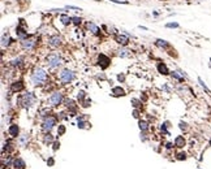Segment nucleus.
I'll return each mask as SVG.
<instances>
[{
    "label": "nucleus",
    "instance_id": "nucleus-15",
    "mask_svg": "<svg viewBox=\"0 0 211 169\" xmlns=\"http://www.w3.org/2000/svg\"><path fill=\"white\" fill-rule=\"evenodd\" d=\"M8 131H9V135H11V137L16 138V137L18 135V133H20V128H18V125L12 124L11 126H9V129H8Z\"/></svg>",
    "mask_w": 211,
    "mask_h": 169
},
{
    "label": "nucleus",
    "instance_id": "nucleus-9",
    "mask_svg": "<svg viewBox=\"0 0 211 169\" xmlns=\"http://www.w3.org/2000/svg\"><path fill=\"white\" fill-rule=\"evenodd\" d=\"M98 61H99V65H100V68L102 69H107L108 67H110V64H111V60H110V57L103 55V54H100L98 56Z\"/></svg>",
    "mask_w": 211,
    "mask_h": 169
},
{
    "label": "nucleus",
    "instance_id": "nucleus-25",
    "mask_svg": "<svg viewBox=\"0 0 211 169\" xmlns=\"http://www.w3.org/2000/svg\"><path fill=\"white\" fill-rule=\"evenodd\" d=\"M86 125H89V124H87V122L82 119V117H79V119H78V125H77V126H78L79 129H84V128H86Z\"/></svg>",
    "mask_w": 211,
    "mask_h": 169
},
{
    "label": "nucleus",
    "instance_id": "nucleus-22",
    "mask_svg": "<svg viewBox=\"0 0 211 169\" xmlns=\"http://www.w3.org/2000/svg\"><path fill=\"white\" fill-rule=\"evenodd\" d=\"M155 45L158 47H161V48H168L170 47V43L167 42V40H164V39H156Z\"/></svg>",
    "mask_w": 211,
    "mask_h": 169
},
{
    "label": "nucleus",
    "instance_id": "nucleus-7",
    "mask_svg": "<svg viewBox=\"0 0 211 169\" xmlns=\"http://www.w3.org/2000/svg\"><path fill=\"white\" fill-rule=\"evenodd\" d=\"M61 43H63L61 36L56 35V34L48 36V46H50V47H52V48H59V47L61 46Z\"/></svg>",
    "mask_w": 211,
    "mask_h": 169
},
{
    "label": "nucleus",
    "instance_id": "nucleus-35",
    "mask_svg": "<svg viewBox=\"0 0 211 169\" xmlns=\"http://www.w3.org/2000/svg\"><path fill=\"white\" fill-rule=\"evenodd\" d=\"M185 159H186L185 152H180V153H177V160H185Z\"/></svg>",
    "mask_w": 211,
    "mask_h": 169
},
{
    "label": "nucleus",
    "instance_id": "nucleus-12",
    "mask_svg": "<svg viewBox=\"0 0 211 169\" xmlns=\"http://www.w3.org/2000/svg\"><path fill=\"white\" fill-rule=\"evenodd\" d=\"M16 34H17V36H18L21 40H24V39L27 38V31L22 27V22H21V24L16 27Z\"/></svg>",
    "mask_w": 211,
    "mask_h": 169
},
{
    "label": "nucleus",
    "instance_id": "nucleus-40",
    "mask_svg": "<svg viewBox=\"0 0 211 169\" xmlns=\"http://www.w3.org/2000/svg\"><path fill=\"white\" fill-rule=\"evenodd\" d=\"M59 147H60V143H59V142H54V150H55V151L59 148Z\"/></svg>",
    "mask_w": 211,
    "mask_h": 169
},
{
    "label": "nucleus",
    "instance_id": "nucleus-16",
    "mask_svg": "<svg viewBox=\"0 0 211 169\" xmlns=\"http://www.w3.org/2000/svg\"><path fill=\"white\" fill-rule=\"evenodd\" d=\"M186 144V141H185V138L183 135H179L175 138V146L179 147V148H183V147Z\"/></svg>",
    "mask_w": 211,
    "mask_h": 169
},
{
    "label": "nucleus",
    "instance_id": "nucleus-32",
    "mask_svg": "<svg viewBox=\"0 0 211 169\" xmlns=\"http://www.w3.org/2000/svg\"><path fill=\"white\" fill-rule=\"evenodd\" d=\"M21 61H22V59L17 57V59H14V60L12 61V65H13V67H18V65H21Z\"/></svg>",
    "mask_w": 211,
    "mask_h": 169
},
{
    "label": "nucleus",
    "instance_id": "nucleus-19",
    "mask_svg": "<svg viewBox=\"0 0 211 169\" xmlns=\"http://www.w3.org/2000/svg\"><path fill=\"white\" fill-rule=\"evenodd\" d=\"M13 40L11 39V36L8 35V34H3V36H2V47L4 48V47H8L9 45H11V43H12Z\"/></svg>",
    "mask_w": 211,
    "mask_h": 169
},
{
    "label": "nucleus",
    "instance_id": "nucleus-38",
    "mask_svg": "<svg viewBox=\"0 0 211 169\" xmlns=\"http://www.w3.org/2000/svg\"><path fill=\"white\" fill-rule=\"evenodd\" d=\"M180 129H181V130H186V129H188V124L180 122Z\"/></svg>",
    "mask_w": 211,
    "mask_h": 169
},
{
    "label": "nucleus",
    "instance_id": "nucleus-44",
    "mask_svg": "<svg viewBox=\"0 0 211 169\" xmlns=\"http://www.w3.org/2000/svg\"><path fill=\"white\" fill-rule=\"evenodd\" d=\"M210 144H211V139H210Z\"/></svg>",
    "mask_w": 211,
    "mask_h": 169
},
{
    "label": "nucleus",
    "instance_id": "nucleus-24",
    "mask_svg": "<svg viewBox=\"0 0 211 169\" xmlns=\"http://www.w3.org/2000/svg\"><path fill=\"white\" fill-rule=\"evenodd\" d=\"M171 74H172V77L175 78V79H177V81H180V82H183V81H184V76L183 74H179V72H172L171 73Z\"/></svg>",
    "mask_w": 211,
    "mask_h": 169
},
{
    "label": "nucleus",
    "instance_id": "nucleus-34",
    "mask_svg": "<svg viewBox=\"0 0 211 169\" xmlns=\"http://www.w3.org/2000/svg\"><path fill=\"white\" fill-rule=\"evenodd\" d=\"M132 104H133L134 108H138V107H140V104H141V101L137 100V99H132Z\"/></svg>",
    "mask_w": 211,
    "mask_h": 169
},
{
    "label": "nucleus",
    "instance_id": "nucleus-39",
    "mask_svg": "<svg viewBox=\"0 0 211 169\" xmlns=\"http://www.w3.org/2000/svg\"><path fill=\"white\" fill-rule=\"evenodd\" d=\"M117 79H119V82H124V81H125V76L124 74H119Z\"/></svg>",
    "mask_w": 211,
    "mask_h": 169
},
{
    "label": "nucleus",
    "instance_id": "nucleus-6",
    "mask_svg": "<svg viewBox=\"0 0 211 169\" xmlns=\"http://www.w3.org/2000/svg\"><path fill=\"white\" fill-rule=\"evenodd\" d=\"M48 103H50V106H52V107L60 106L61 103H63V94L60 91L52 92V94H51V96L48 98Z\"/></svg>",
    "mask_w": 211,
    "mask_h": 169
},
{
    "label": "nucleus",
    "instance_id": "nucleus-11",
    "mask_svg": "<svg viewBox=\"0 0 211 169\" xmlns=\"http://www.w3.org/2000/svg\"><path fill=\"white\" fill-rule=\"evenodd\" d=\"M86 27H87V30L91 31L94 35H100V34H102L99 26L95 25L94 22H90V21H87V22H86Z\"/></svg>",
    "mask_w": 211,
    "mask_h": 169
},
{
    "label": "nucleus",
    "instance_id": "nucleus-36",
    "mask_svg": "<svg viewBox=\"0 0 211 169\" xmlns=\"http://www.w3.org/2000/svg\"><path fill=\"white\" fill-rule=\"evenodd\" d=\"M165 27H172V29H176V27H179V24H177V22H170V24H167V25H165Z\"/></svg>",
    "mask_w": 211,
    "mask_h": 169
},
{
    "label": "nucleus",
    "instance_id": "nucleus-42",
    "mask_svg": "<svg viewBox=\"0 0 211 169\" xmlns=\"http://www.w3.org/2000/svg\"><path fill=\"white\" fill-rule=\"evenodd\" d=\"M47 163H48V165H54V159H50Z\"/></svg>",
    "mask_w": 211,
    "mask_h": 169
},
{
    "label": "nucleus",
    "instance_id": "nucleus-41",
    "mask_svg": "<svg viewBox=\"0 0 211 169\" xmlns=\"http://www.w3.org/2000/svg\"><path fill=\"white\" fill-rule=\"evenodd\" d=\"M133 116L136 117V119H138V117H140V115H138V111H137V109H136V111L133 112Z\"/></svg>",
    "mask_w": 211,
    "mask_h": 169
},
{
    "label": "nucleus",
    "instance_id": "nucleus-18",
    "mask_svg": "<svg viewBox=\"0 0 211 169\" xmlns=\"http://www.w3.org/2000/svg\"><path fill=\"white\" fill-rule=\"evenodd\" d=\"M13 167L16 169H24L26 167V164H25V161L22 159L17 157V159H14V161H13Z\"/></svg>",
    "mask_w": 211,
    "mask_h": 169
},
{
    "label": "nucleus",
    "instance_id": "nucleus-4",
    "mask_svg": "<svg viewBox=\"0 0 211 169\" xmlns=\"http://www.w3.org/2000/svg\"><path fill=\"white\" fill-rule=\"evenodd\" d=\"M55 125H56V117L46 116L42 122V129H43V131H46V133H50V131L55 128Z\"/></svg>",
    "mask_w": 211,
    "mask_h": 169
},
{
    "label": "nucleus",
    "instance_id": "nucleus-26",
    "mask_svg": "<svg viewBox=\"0 0 211 169\" xmlns=\"http://www.w3.org/2000/svg\"><path fill=\"white\" fill-rule=\"evenodd\" d=\"M140 129L142 130V131H146L147 129H149V124L146 122V121H140Z\"/></svg>",
    "mask_w": 211,
    "mask_h": 169
},
{
    "label": "nucleus",
    "instance_id": "nucleus-31",
    "mask_svg": "<svg viewBox=\"0 0 211 169\" xmlns=\"http://www.w3.org/2000/svg\"><path fill=\"white\" fill-rule=\"evenodd\" d=\"M72 22H73L74 25H81L82 18L81 17H72Z\"/></svg>",
    "mask_w": 211,
    "mask_h": 169
},
{
    "label": "nucleus",
    "instance_id": "nucleus-27",
    "mask_svg": "<svg viewBox=\"0 0 211 169\" xmlns=\"http://www.w3.org/2000/svg\"><path fill=\"white\" fill-rule=\"evenodd\" d=\"M81 106H82L84 108L90 107V106H91V100H90V99H84V100L81 101Z\"/></svg>",
    "mask_w": 211,
    "mask_h": 169
},
{
    "label": "nucleus",
    "instance_id": "nucleus-17",
    "mask_svg": "<svg viewBox=\"0 0 211 169\" xmlns=\"http://www.w3.org/2000/svg\"><path fill=\"white\" fill-rule=\"evenodd\" d=\"M158 72L161 73V74H163V76H168L170 74V69L167 68V65L163 64V63L158 64Z\"/></svg>",
    "mask_w": 211,
    "mask_h": 169
},
{
    "label": "nucleus",
    "instance_id": "nucleus-23",
    "mask_svg": "<svg viewBox=\"0 0 211 169\" xmlns=\"http://www.w3.org/2000/svg\"><path fill=\"white\" fill-rule=\"evenodd\" d=\"M130 51H128V49H125V48H120L119 51H117V55L120 56V57H129L130 56Z\"/></svg>",
    "mask_w": 211,
    "mask_h": 169
},
{
    "label": "nucleus",
    "instance_id": "nucleus-1",
    "mask_svg": "<svg viewBox=\"0 0 211 169\" xmlns=\"http://www.w3.org/2000/svg\"><path fill=\"white\" fill-rule=\"evenodd\" d=\"M47 81V73L45 69H35L33 73H31V82L35 85V86H41L43 85Z\"/></svg>",
    "mask_w": 211,
    "mask_h": 169
},
{
    "label": "nucleus",
    "instance_id": "nucleus-3",
    "mask_svg": "<svg viewBox=\"0 0 211 169\" xmlns=\"http://www.w3.org/2000/svg\"><path fill=\"white\" fill-rule=\"evenodd\" d=\"M74 79V72L69 69H63L59 73V81L63 85H68Z\"/></svg>",
    "mask_w": 211,
    "mask_h": 169
},
{
    "label": "nucleus",
    "instance_id": "nucleus-28",
    "mask_svg": "<svg viewBox=\"0 0 211 169\" xmlns=\"http://www.w3.org/2000/svg\"><path fill=\"white\" fill-rule=\"evenodd\" d=\"M52 141H54V137L51 135L50 133H46V134H45V142H46V143H51Z\"/></svg>",
    "mask_w": 211,
    "mask_h": 169
},
{
    "label": "nucleus",
    "instance_id": "nucleus-14",
    "mask_svg": "<svg viewBox=\"0 0 211 169\" xmlns=\"http://www.w3.org/2000/svg\"><path fill=\"white\" fill-rule=\"evenodd\" d=\"M112 95H113V96H116V98L124 96V95H125V90L122 89L121 86H116V87H113V89H112Z\"/></svg>",
    "mask_w": 211,
    "mask_h": 169
},
{
    "label": "nucleus",
    "instance_id": "nucleus-43",
    "mask_svg": "<svg viewBox=\"0 0 211 169\" xmlns=\"http://www.w3.org/2000/svg\"><path fill=\"white\" fill-rule=\"evenodd\" d=\"M167 148H172V143H167Z\"/></svg>",
    "mask_w": 211,
    "mask_h": 169
},
{
    "label": "nucleus",
    "instance_id": "nucleus-13",
    "mask_svg": "<svg viewBox=\"0 0 211 169\" xmlns=\"http://www.w3.org/2000/svg\"><path fill=\"white\" fill-rule=\"evenodd\" d=\"M24 87H25V85H24L22 81H16V82H13L11 85V90L13 92H20V91L24 90Z\"/></svg>",
    "mask_w": 211,
    "mask_h": 169
},
{
    "label": "nucleus",
    "instance_id": "nucleus-21",
    "mask_svg": "<svg viewBox=\"0 0 211 169\" xmlns=\"http://www.w3.org/2000/svg\"><path fill=\"white\" fill-rule=\"evenodd\" d=\"M18 143H20V146H21V147L27 146V143H29V137H27V134L21 135V137L18 138Z\"/></svg>",
    "mask_w": 211,
    "mask_h": 169
},
{
    "label": "nucleus",
    "instance_id": "nucleus-5",
    "mask_svg": "<svg viewBox=\"0 0 211 169\" xmlns=\"http://www.w3.org/2000/svg\"><path fill=\"white\" fill-rule=\"evenodd\" d=\"M35 103V96L31 92H26L20 98V104H22L24 108H30Z\"/></svg>",
    "mask_w": 211,
    "mask_h": 169
},
{
    "label": "nucleus",
    "instance_id": "nucleus-29",
    "mask_svg": "<svg viewBox=\"0 0 211 169\" xmlns=\"http://www.w3.org/2000/svg\"><path fill=\"white\" fill-rule=\"evenodd\" d=\"M198 82H199V85H201V86H202V89H203V90H205V91H206V92H207V94H211V91H210V90H209V89H207V86H206V85H205V82H203V81H202V79H201V78H198Z\"/></svg>",
    "mask_w": 211,
    "mask_h": 169
},
{
    "label": "nucleus",
    "instance_id": "nucleus-33",
    "mask_svg": "<svg viewBox=\"0 0 211 169\" xmlns=\"http://www.w3.org/2000/svg\"><path fill=\"white\" fill-rule=\"evenodd\" d=\"M77 98H78L79 103H81V101H82V100L86 98V94H85V91H79V92H78V96H77Z\"/></svg>",
    "mask_w": 211,
    "mask_h": 169
},
{
    "label": "nucleus",
    "instance_id": "nucleus-10",
    "mask_svg": "<svg viewBox=\"0 0 211 169\" xmlns=\"http://www.w3.org/2000/svg\"><path fill=\"white\" fill-rule=\"evenodd\" d=\"M115 40H116V43L117 45H120V46H127V45H129V36L128 35H125V34H116L115 35Z\"/></svg>",
    "mask_w": 211,
    "mask_h": 169
},
{
    "label": "nucleus",
    "instance_id": "nucleus-20",
    "mask_svg": "<svg viewBox=\"0 0 211 169\" xmlns=\"http://www.w3.org/2000/svg\"><path fill=\"white\" fill-rule=\"evenodd\" d=\"M60 21H61V24L63 25H69L72 22V17H69L68 14H60Z\"/></svg>",
    "mask_w": 211,
    "mask_h": 169
},
{
    "label": "nucleus",
    "instance_id": "nucleus-8",
    "mask_svg": "<svg viewBox=\"0 0 211 169\" xmlns=\"http://www.w3.org/2000/svg\"><path fill=\"white\" fill-rule=\"evenodd\" d=\"M35 45H37V42L31 38H29V36L26 39L21 40V47H22V49H25V51H31L35 47Z\"/></svg>",
    "mask_w": 211,
    "mask_h": 169
},
{
    "label": "nucleus",
    "instance_id": "nucleus-37",
    "mask_svg": "<svg viewBox=\"0 0 211 169\" xmlns=\"http://www.w3.org/2000/svg\"><path fill=\"white\" fill-rule=\"evenodd\" d=\"M65 9H73V11H82L81 8H78V7H74V5H67V7H65Z\"/></svg>",
    "mask_w": 211,
    "mask_h": 169
},
{
    "label": "nucleus",
    "instance_id": "nucleus-30",
    "mask_svg": "<svg viewBox=\"0 0 211 169\" xmlns=\"http://www.w3.org/2000/svg\"><path fill=\"white\" fill-rule=\"evenodd\" d=\"M65 126L64 125H59V128H57V135H63L64 133H65Z\"/></svg>",
    "mask_w": 211,
    "mask_h": 169
},
{
    "label": "nucleus",
    "instance_id": "nucleus-2",
    "mask_svg": "<svg viewBox=\"0 0 211 169\" xmlns=\"http://www.w3.org/2000/svg\"><path fill=\"white\" fill-rule=\"evenodd\" d=\"M46 64L50 68H59L63 64V59L59 54H50L46 56Z\"/></svg>",
    "mask_w": 211,
    "mask_h": 169
}]
</instances>
